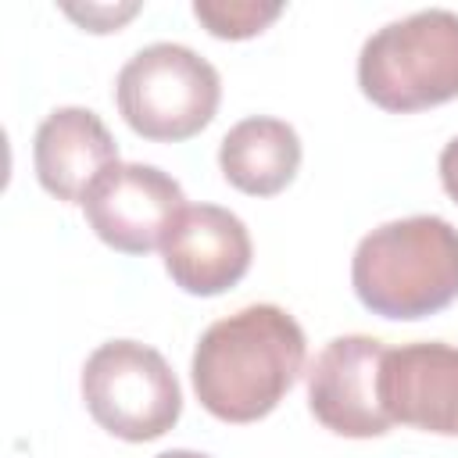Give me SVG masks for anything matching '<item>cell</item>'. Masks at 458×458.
Segmentation results:
<instances>
[{
  "label": "cell",
  "instance_id": "6",
  "mask_svg": "<svg viewBox=\"0 0 458 458\" xmlns=\"http://www.w3.org/2000/svg\"><path fill=\"white\" fill-rule=\"evenodd\" d=\"M186 208L182 186L143 161L111 165L82 197L89 229L122 254H150Z\"/></svg>",
  "mask_w": 458,
  "mask_h": 458
},
{
  "label": "cell",
  "instance_id": "3",
  "mask_svg": "<svg viewBox=\"0 0 458 458\" xmlns=\"http://www.w3.org/2000/svg\"><path fill=\"white\" fill-rule=\"evenodd\" d=\"M361 93L394 114L458 97V14L426 7L376 29L358 54Z\"/></svg>",
  "mask_w": 458,
  "mask_h": 458
},
{
  "label": "cell",
  "instance_id": "5",
  "mask_svg": "<svg viewBox=\"0 0 458 458\" xmlns=\"http://www.w3.org/2000/svg\"><path fill=\"white\" fill-rule=\"evenodd\" d=\"M82 401L100 429L147 444L182 415V390L161 351L140 340H107L82 365Z\"/></svg>",
  "mask_w": 458,
  "mask_h": 458
},
{
  "label": "cell",
  "instance_id": "13",
  "mask_svg": "<svg viewBox=\"0 0 458 458\" xmlns=\"http://www.w3.org/2000/svg\"><path fill=\"white\" fill-rule=\"evenodd\" d=\"M68 18H75L86 32H118L122 21L140 14V4H86V7H64Z\"/></svg>",
  "mask_w": 458,
  "mask_h": 458
},
{
  "label": "cell",
  "instance_id": "4",
  "mask_svg": "<svg viewBox=\"0 0 458 458\" xmlns=\"http://www.w3.org/2000/svg\"><path fill=\"white\" fill-rule=\"evenodd\" d=\"M218 100V68L182 43H150L136 50L114 79V104L125 125L154 143L197 136L211 125Z\"/></svg>",
  "mask_w": 458,
  "mask_h": 458
},
{
  "label": "cell",
  "instance_id": "1",
  "mask_svg": "<svg viewBox=\"0 0 458 458\" xmlns=\"http://www.w3.org/2000/svg\"><path fill=\"white\" fill-rule=\"evenodd\" d=\"M304 358V329L286 308L247 304L200 333L190 361L193 394L222 422H258L290 394Z\"/></svg>",
  "mask_w": 458,
  "mask_h": 458
},
{
  "label": "cell",
  "instance_id": "8",
  "mask_svg": "<svg viewBox=\"0 0 458 458\" xmlns=\"http://www.w3.org/2000/svg\"><path fill=\"white\" fill-rule=\"evenodd\" d=\"M165 272L193 297H218L233 290L254 258L250 233L240 215L218 204H190L172 222L161 243Z\"/></svg>",
  "mask_w": 458,
  "mask_h": 458
},
{
  "label": "cell",
  "instance_id": "12",
  "mask_svg": "<svg viewBox=\"0 0 458 458\" xmlns=\"http://www.w3.org/2000/svg\"><path fill=\"white\" fill-rule=\"evenodd\" d=\"M283 14V4L258 0H193V18L218 39H250Z\"/></svg>",
  "mask_w": 458,
  "mask_h": 458
},
{
  "label": "cell",
  "instance_id": "2",
  "mask_svg": "<svg viewBox=\"0 0 458 458\" xmlns=\"http://www.w3.org/2000/svg\"><path fill=\"white\" fill-rule=\"evenodd\" d=\"M358 301L394 322H419L458 301V229L440 215H408L365 233L351 258Z\"/></svg>",
  "mask_w": 458,
  "mask_h": 458
},
{
  "label": "cell",
  "instance_id": "11",
  "mask_svg": "<svg viewBox=\"0 0 458 458\" xmlns=\"http://www.w3.org/2000/svg\"><path fill=\"white\" fill-rule=\"evenodd\" d=\"M218 168L240 193L276 197L293 182L301 168V136L283 118L250 114L222 136Z\"/></svg>",
  "mask_w": 458,
  "mask_h": 458
},
{
  "label": "cell",
  "instance_id": "9",
  "mask_svg": "<svg viewBox=\"0 0 458 458\" xmlns=\"http://www.w3.org/2000/svg\"><path fill=\"white\" fill-rule=\"evenodd\" d=\"M379 404L390 422L458 437V347L444 340L386 347L379 365Z\"/></svg>",
  "mask_w": 458,
  "mask_h": 458
},
{
  "label": "cell",
  "instance_id": "7",
  "mask_svg": "<svg viewBox=\"0 0 458 458\" xmlns=\"http://www.w3.org/2000/svg\"><path fill=\"white\" fill-rule=\"evenodd\" d=\"M383 340L365 333L333 336L308 365V408L336 437H383L394 422L379 404Z\"/></svg>",
  "mask_w": 458,
  "mask_h": 458
},
{
  "label": "cell",
  "instance_id": "15",
  "mask_svg": "<svg viewBox=\"0 0 458 458\" xmlns=\"http://www.w3.org/2000/svg\"><path fill=\"white\" fill-rule=\"evenodd\" d=\"M154 458H211V454H200V451H186V447H175V451H161Z\"/></svg>",
  "mask_w": 458,
  "mask_h": 458
},
{
  "label": "cell",
  "instance_id": "14",
  "mask_svg": "<svg viewBox=\"0 0 458 458\" xmlns=\"http://www.w3.org/2000/svg\"><path fill=\"white\" fill-rule=\"evenodd\" d=\"M440 182H444L447 197L458 204V136L447 140L440 150Z\"/></svg>",
  "mask_w": 458,
  "mask_h": 458
},
{
  "label": "cell",
  "instance_id": "10",
  "mask_svg": "<svg viewBox=\"0 0 458 458\" xmlns=\"http://www.w3.org/2000/svg\"><path fill=\"white\" fill-rule=\"evenodd\" d=\"M111 165H118V143L89 107H54L32 136L36 179L64 204H82L86 190Z\"/></svg>",
  "mask_w": 458,
  "mask_h": 458
}]
</instances>
